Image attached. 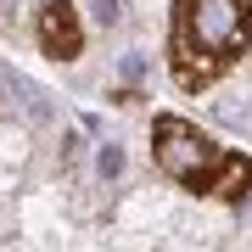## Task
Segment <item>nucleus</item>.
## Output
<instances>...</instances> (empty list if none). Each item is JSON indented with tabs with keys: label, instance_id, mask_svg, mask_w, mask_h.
Masks as SVG:
<instances>
[{
	"label": "nucleus",
	"instance_id": "nucleus-2",
	"mask_svg": "<svg viewBox=\"0 0 252 252\" xmlns=\"http://www.w3.org/2000/svg\"><path fill=\"white\" fill-rule=\"evenodd\" d=\"M152 162L180 190H196V196L241 202L252 190V157L219 146L207 129H196L180 112H157L152 118Z\"/></svg>",
	"mask_w": 252,
	"mask_h": 252
},
{
	"label": "nucleus",
	"instance_id": "nucleus-3",
	"mask_svg": "<svg viewBox=\"0 0 252 252\" xmlns=\"http://www.w3.org/2000/svg\"><path fill=\"white\" fill-rule=\"evenodd\" d=\"M34 39L51 62H73L84 51V23H79V6L73 0H45L34 17Z\"/></svg>",
	"mask_w": 252,
	"mask_h": 252
},
{
	"label": "nucleus",
	"instance_id": "nucleus-1",
	"mask_svg": "<svg viewBox=\"0 0 252 252\" xmlns=\"http://www.w3.org/2000/svg\"><path fill=\"white\" fill-rule=\"evenodd\" d=\"M252 51V0H168V73L185 95L213 90Z\"/></svg>",
	"mask_w": 252,
	"mask_h": 252
}]
</instances>
